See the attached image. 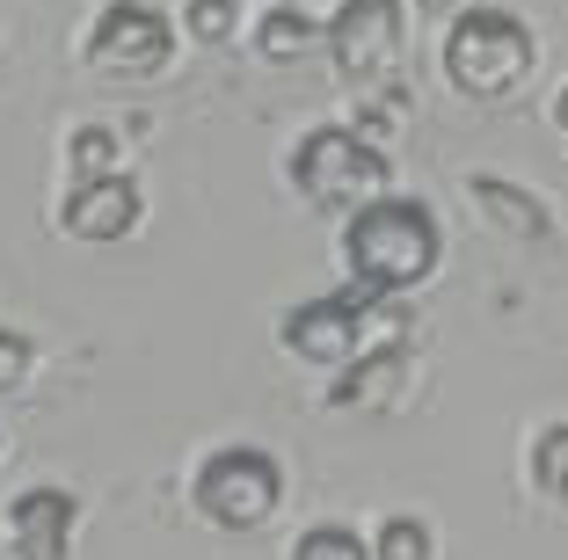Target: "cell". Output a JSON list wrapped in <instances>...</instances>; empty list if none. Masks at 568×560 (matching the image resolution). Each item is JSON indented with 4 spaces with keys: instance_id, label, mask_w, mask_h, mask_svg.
<instances>
[{
    "instance_id": "ac0fdd59",
    "label": "cell",
    "mask_w": 568,
    "mask_h": 560,
    "mask_svg": "<svg viewBox=\"0 0 568 560\" xmlns=\"http://www.w3.org/2000/svg\"><path fill=\"white\" fill-rule=\"evenodd\" d=\"M22 371H30V343L22 335H0V394L22 386Z\"/></svg>"
},
{
    "instance_id": "7a4b0ae2",
    "label": "cell",
    "mask_w": 568,
    "mask_h": 560,
    "mask_svg": "<svg viewBox=\"0 0 568 560\" xmlns=\"http://www.w3.org/2000/svg\"><path fill=\"white\" fill-rule=\"evenodd\" d=\"M445 73L459 95H510V88L532 73V37H525L518 16H503V8H467V16H452L445 30Z\"/></svg>"
},
{
    "instance_id": "4fadbf2b",
    "label": "cell",
    "mask_w": 568,
    "mask_h": 560,
    "mask_svg": "<svg viewBox=\"0 0 568 560\" xmlns=\"http://www.w3.org/2000/svg\"><path fill=\"white\" fill-rule=\"evenodd\" d=\"M532 480H539V495L568 502V422L539 429V445H532Z\"/></svg>"
},
{
    "instance_id": "8992f818",
    "label": "cell",
    "mask_w": 568,
    "mask_h": 560,
    "mask_svg": "<svg viewBox=\"0 0 568 560\" xmlns=\"http://www.w3.org/2000/svg\"><path fill=\"white\" fill-rule=\"evenodd\" d=\"M328 59L343 81H372L402 59V0H343L328 22Z\"/></svg>"
},
{
    "instance_id": "5bb4252c",
    "label": "cell",
    "mask_w": 568,
    "mask_h": 560,
    "mask_svg": "<svg viewBox=\"0 0 568 560\" xmlns=\"http://www.w3.org/2000/svg\"><path fill=\"white\" fill-rule=\"evenodd\" d=\"M292 560H372V546L351 525H314V531H300Z\"/></svg>"
},
{
    "instance_id": "e0dca14e",
    "label": "cell",
    "mask_w": 568,
    "mask_h": 560,
    "mask_svg": "<svg viewBox=\"0 0 568 560\" xmlns=\"http://www.w3.org/2000/svg\"><path fill=\"white\" fill-rule=\"evenodd\" d=\"M67 153H73V167H81V175H110V153H118V139L95 132V124H81Z\"/></svg>"
},
{
    "instance_id": "ffe728a7",
    "label": "cell",
    "mask_w": 568,
    "mask_h": 560,
    "mask_svg": "<svg viewBox=\"0 0 568 560\" xmlns=\"http://www.w3.org/2000/svg\"><path fill=\"white\" fill-rule=\"evenodd\" d=\"M554 116H561V132H568V95H561V110H554Z\"/></svg>"
},
{
    "instance_id": "52a82bcc",
    "label": "cell",
    "mask_w": 568,
    "mask_h": 560,
    "mask_svg": "<svg viewBox=\"0 0 568 560\" xmlns=\"http://www.w3.org/2000/svg\"><path fill=\"white\" fill-rule=\"evenodd\" d=\"M365 306L372 292L351 284V292H328V298H306L284 314V349L306 364H351L357 343H365Z\"/></svg>"
},
{
    "instance_id": "ba28073f",
    "label": "cell",
    "mask_w": 568,
    "mask_h": 560,
    "mask_svg": "<svg viewBox=\"0 0 568 560\" xmlns=\"http://www.w3.org/2000/svg\"><path fill=\"white\" fill-rule=\"evenodd\" d=\"M67 233L73 241H124L139 226V182L132 175H81V190L67 197Z\"/></svg>"
},
{
    "instance_id": "30bf717a",
    "label": "cell",
    "mask_w": 568,
    "mask_h": 560,
    "mask_svg": "<svg viewBox=\"0 0 568 560\" xmlns=\"http://www.w3.org/2000/svg\"><path fill=\"white\" fill-rule=\"evenodd\" d=\"M467 190H474V204H481L503 233H518V241H547V212L532 204V190H518V182H503V175H474Z\"/></svg>"
},
{
    "instance_id": "6da1fadb",
    "label": "cell",
    "mask_w": 568,
    "mask_h": 560,
    "mask_svg": "<svg viewBox=\"0 0 568 560\" xmlns=\"http://www.w3.org/2000/svg\"><path fill=\"white\" fill-rule=\"evenodd\" d=\"M437 218L430 204L416 197H365L351 212V233H343V263H351V284H365L372 298L408 292L437 269Z\"/></svg>"
},
{
    "instance_id": "9a60e30c",
    "label": "cell",
    "mask_w": 568,
    "mask_h": 560,
    "mask_svg": "<svg viewBox=\"0 0 568 560\" xmlns=\"http://www.w3.org/2000/svg\"><path fill=\"white\" fill-rule=\"evenodd\" d=\"M379 560H430V525H423V517H386Z\"/></svg>"
},
{
    "instance_id": "5b68a950",
    "label": "cell",
    "mask_w": 568,
    "mask_h": 560,
    "mask_svg": "<svg viewBox=\"0 0 568 560\" xmlns=\"http://www.w3.org/2000/svg\"><path fill=\"white\" fill-rule=\"evenodd\" d=\"M168 51H175V37H168V16H153V8H139V0H110L95 22V37H88V67L110 73V81H139V73H161Z\"/></svg>"
},
{
    "instance_id": "2e32d148",
    "label": "cell",
    "mask_w": 568,
    "mask_h": 560,
    "mask_svg": "<svg viewBox=\"0 0 568 560\" xmlns=\"http://www.w3.org/2000/svg\"><path fill=\"white\" fill-rule=\"evenodd\" d=\"M183 22L197 44H226L234 37V0H183Z\"/></svg>"
},
{
    "instance_id": "d6986e66",
    "label": "cell",
    "mask_w": 568,
    "mask_h": 560,
    "mask_svg": "<svg viewBox=\"0 0 568 560\" xmlns=\"http://www.w3.org/2000/svg\"><path fill=\"white\" fill-rule=\"evenodd\" d=\"M423 16H459V0H416Z\"/></svg>"
},
{
    "instance_id": "8fae6325",
    "label": "cell",
    "mask_w": 568,
    "mask_h": 560,
    "mask_svg": "<svg viewBox=\"0 0 568 560\" xmlns=\"http://www.w3.org/2000/svg\"><path fill=\"white\" fill-rule=\"evenodd\" d=\"M394 379H402V349L386 343V349H372V357H357V371H343V379L328 386V400H335V408H357V400H386V394H394Z\"/></svg>"
},
{
    "instance_id": "277c9868",
    "label": "cell",
    "mask_w": 568,
    "mask_h": 560,
    "mask_svg": "<svg viewBox=\"0 0 568 560\" xmlns=\"http://www.w3.org/2000/svg\"><path fill=\"white\" fill-rule=\"evenodd\" d=\"M277 495H284V474H277V459L255 451V445H226L197 466V510L219 517L226 531H255L277 510Z\"/></svg>"
},
{
    "instance_id": "9c48e42d",
    "label": "cell",
    "mask_w": 568,
    "mask_h": 560,
    "mask_svg": "<svg viewBox=\"0 0 568 560\" xmlns=\"http://www.w3.org/2000/svg\"><path fill=\"white\" fill-rule=\"evenodd\" d=\"M73 517H81V502H73L67 488H22L16 502H8V525H16L22 560H67Z\"/></svg>"
},
{
    "instance_id": "7c38bea8",
    "label": "cell",
    "mask_w": 568,
    "mask_h": 560,
    "mask_svg": "<svg viewBox=\"0 0 568 560\" xmlns=\"http://www.w3.org/2000/svg\"><path fill=\"white\" fill-rule=\"evenodd\" d=\"M255 44H263V59H300L306 44H321V22L306 16V8H270Z\"/></svg>"
},
{
    "instance_id": "3957f363",
    "label": "cell",
    "mask_w": 568,
    "mask_h": 560,
    "mask_svg": "<svg viewBox=\"0 0 568 560\" xmlns=\"http://www.w3.org/2000/svg\"><path fill=\"white\" fill-rule=\"evenodd\" d=\"M292 182H300L306 204H321V212H343V204L379 197L386 182H394V161H386L372 139L343 132V124H321V132H306L300 153H292Z\"/></svg>"
}]
</instances>
